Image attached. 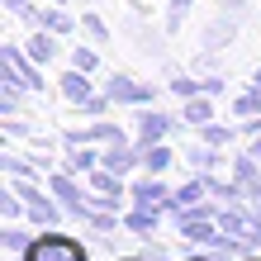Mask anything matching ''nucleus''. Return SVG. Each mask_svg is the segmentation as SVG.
<instances>
[{"label": "nucleus", "instance_id": "f257e3e1", "mask_svg": "<svg viewBox=\"0 0 261 261\" xmlns=\"http://www.w3.org/2000/svg\"><path fill=\"white\" fill-rule=\"evenodd\" d=\"M24 256H29V261H90L81 242H76V238H62V233L34 238V247H29Z\"/></svg>", "mask_w": 261, "mask_h": 261}, {"label": "nucleus", "instance_id": "f03ea898", "mask_svg": "<svg viewBox=\"0 0 261 261\" xmlns=\"http://www.w3.org/2000/svg\"><path fill=\"white\" fill-rule=\"evenodd\" d=\"M0 76H14L19 86L43 90V76H38V67H34V57H29V53H19L14 43H5V48H0Z\"/></svg>", "mask_w": 261, "mask_h": 261}, {"label": "nucleus", "instance_id": "7ed1b4c3", "mask_svg": "<svg viewBox=\"0 0 261 261\" xmlns=\"http://www.w3.org/2000/svg\"><path fill=\"white\" fill-rule=\"evenodd\" d=\"M10 186L24 195V214H29V223H38V228H53L57 219H62V214H57V204H62V199L53 204V199H48V195H38L34 186H29V180H10Z\"/></svg>", "mask_w": 261, "mask_h": 261}, {"label": "nucleus", "instance_id": "20e7f679", "mask_svg": "<svg viewBox=\"0 0 261 261\" xmlns=\"http://www.w3.org/2000/svg\"><path fill=\"white\" fill-rule=\"evenodd\" d=\"M105 95H110L114 105H147L157 90L143 86V81H133V76H110V86H105Z\"/></svg>", "mask_w": 261, "mask_h": 261}, {"label": "nucleus", "instance_id": "39448f33", "mask_svg": "<svg viewBox=\"0 0 261 261\" xmlns=\"http://www.w3.org/2000/svg\"><path fill=\"white\" fill-rule=\"evenodd\" d=\"M53 195L62 199V209L71 214V219H81V223H90V199L76 190V180L71 176H53Z\"/></svg>", "mask_w": 261, "mask_h": 261}, {"label": "nucleus", "instance_id": "423d86ee", "mask_svg": "<svg viewBox=\"0 0 261 261\" xmlns=\"http://www.w3.org/2000/svg\"><path fill=\"white\" fill-rule=\"evenodd\" d=\"M233 180L242 186V199H256V195H261V162L252 157V152L233 157Z\"/></svg>", "mask_w": 261, "mask_h": 261}, {"label": "nucleus", "instance_id": "0eeeda50", "mask_svg": "<svg viewBox=\"0 0 261 261\" xmlns=\"http://www.w3.org/2000/svg\"><path fill=\"white\" fill-rule=\"evenodd\" d=\"M176 128L180 124L171 114H162V110H143V114H138V138H143V143H162V138L176 133Z\"/></svg>", "mask_w": 261, "mask_h": 261}, {"label": "nucleus", "instance_id": "6e6552de", "mask_svg": "<svg viewBox=\"0 0 261 261\" xmlns=\"http://www.w3.org/2000/svg\"><path fill=\"white\" fill-rule=\"evenodd\" d=\"M100 166H110V171H119V176H128L133 166H143V152H138V147L128 143V138H124V143H110V147H105V157H100Z\"/></svg>", "mask_w": 261, "mask_h": 261}, {"label": "nucleus", "instance_id": "1a4fd4ad", "mask_svg": "<svg viewBox=\"0 0 261 261\" xmlns=\"http://www.w3.org/2000/svg\"><path fill=\"white\" fill-rule=\"evenodd\" d=\"M176 223H180V238H186V242H199V247H209V242L219 238V228H214L219 219H186V214H180Z\"/></svg>", "mask_w": 261, "mask_h": 261}, {"label": "nucleus", "instance_id": "9d476101", "mask_svg": "<svg viewBox=\"0 0 261 261\" xmlns=\"http://www.w3.org/2000/svg\"><path fill=\"white\" fill-rule=\"evenodd\" d=\"M62 95L71 100V105H86L95 90H90V71H81V67H71L67 76H62Z\"/></svg>", "mask_w": 261, "mask_h": 261}, {"label": "nucleus", "instance_id": "9b49d317", "mask_svg": "<svg viewBox=\"0 0 261 261\" xmlns=\"http://www.w3.org/2000/svg\"><path fill=\"white\" fill-rule=\"evenodd\" d=\"M214 95H190V105L180 110V119H186L190 128H204V124H214V105H209Z\"/></svg>", "mask_w": 261, "mask_h": 261}, {"label": "nucleus", "instance_id": "f8f14e48", "mask_svg": "<svg viewBox=\"0 0 261 261\" xmlns=\"http://www.w3.org/2000/svg\"><path fill=\"white\" fill-rule=\"evenodd\" d=\"M133 199H138V204H152V209H162V204H171V195H166V186H162V180H138V186H133Z\"/></svg>", "mask_w": 261, "mask_h": 261}, {"label": "nucleus", "instance_id": "ddd939ff", "mask_svg": "<svg viewBox=\"0 0 261 261\" xmlns=\"http://www.w3.org/2000/svg\"><path fill=\"white\" fill-rule=\"evenodd\" d=\"M29 57H34V62H53V57H57V34H53V29H34Z\"/></svg>", "mask_w": 261, "mask_h": 261}, {"label": "nucleus", "instance_id": "4468645a", "mask_svg": "<svg viewBox=\"0 0 261 261\" xmlns=\"http://www.w3.org/2000/svg\"><path fill=\"white\" fill-rule=\"evenodd\" d=\"M138 152H143L147 176H162L166 166H171V147H162V143H138Z\"/></svg>", "mask_w": 261, "mask_h": 261}, {"label": "nucleus", "instance_id": "2eb2a0df", "mask_svg": "<svg viewBox=\"0 0 261 261\" xmlns=\"http://www.w3.org/2000/svg\"><path fill=\"white\" fill-rule=\"evenodd\" d=\"M19 90H29V86H19L14 76H0V114H19L24 105H19Z\"/></svg>", "mask_w": 261, "mask_h": 261}, {"label": "nucleus", "instance_id": "dca6fc26", "mask_svg": "<svg viewBox=\"0 0 261 261\" xmlns=\"http://www.w3.org/2000/svg\"><path fill=\"white\" fill-rule=\"evenodd\" d=\"M233 34H238L233 19H214L204 24V48H223V43H233Z\"/></svg>", "mask_w": 261, "mask_h": 261}, {"label": "nucleus", "instance_id": "f3484780", "mask_svg": "<svg viewBox=\"0 0 261 261\" xmlns=\"http://www.w3.org/2000/svg\"><path fill=\"white\" fill-rule=\"evenodd\" d=\"M157 219H162V209H152V204H138L133 214H124V223L133 228V233H152V228H157Z\"/></svg>", "mask_w": 261, "mask_h": 261}, {"label": "nucleus", "instance_id": "a211bd4d", "mask_svg": "<svg viewBox=\"0 0 261 261\" xmlns=\"http://www.w3.org/2000/svg\"><path fill=\"white\" fill-rule=\"evenodd\" d=\"M233 114H238V119H256V114H261V86L242 90V95L233 100Z\"/></svg>", "mask_w": 261, "mask_h": 261}, {"label": "nucleus", "instance_id": "6ab92c4d", "mask_svg": "<svg viewBox=\"0 0 261 261\" xmlns=\"http://www.w3.org/2000/svg\"><path fill=\"white\" fill-rule=\"evenodd\" d=\"M38 29H53V34H71L76 19H71V14H62V10H38Z\"/></svg>", "mask_w": 261, "mask_h": 261}, {"label": "nucleus", "instance_id": "aec40b11", "mask_svg": "<svg viewBox=\"0 0 261 261\" xmlns=\"http://www.w3.org/2000/svg\"><path fill=\"white\" fill-rule=\"evenodd\" d=\"M204 190H209V180H204V176H199V180H186V186H180V190L171 195V204H176V209H186V204H199V195H204Z\"/></svg>", "mask_w": 261, "mask_h": 261}, {"label": "nucleus", "instance_id": "412c9836", "mask_svg": "<svg viewBox=\"0 0 261 261\" xmlns=\"http://www.w3.org/2000/svg\"><path fill=\"white\" fill-rule=\"evenodd\" d=\"M67 171H95V157L86 152V143H67Z\"/></svg>", "mask_w": 261, "mask_h": 261}, {"label": "nucleus", "instance_id": "4be33fe9", "mask_svg": "<svg viewBox=\"0 0 261 261\" xmlns=\"http://www.w3.org/2000/svg\"><path fill=\"white\" fill-rule=\"evenodd\" d=\"M238 138V128H223V124H204L199 128V143H209V147H228Z\"/></svg>", "mask_w": 261, "mask_h": 261}, {"label": "nucleus", "instance_id": "5701e85b", "mask_svg": "<svg viewBox=\"0 0 261 261\" xmlns=\"http://www.w3.org/2000/svg\"><path fill=\"white\" fill-rule=\"evenodd\" d=\"M81 34L90 38V43H110V29H105V19L95 10H86V19H81Z\"/></svg>", "mask_w": 261, "mask_h": 261}, {"label": "nucleus", "instance_id": "b1692460", "mask_svg": "<svg viewBox=\"0 0 261 261\" xmlns=\"http://www.w3.org/2000/svg\"><path fill=\"white\" fill-rule=\"evenodd\" d=\"M128 29H133V43H138V48H143V53H152V57H162V38L152 34L147 24H128Z\"/></svg>", "mask_w": 261, "mask_h": 261}, {"label": "nucleus", "instance_id": "393cba45", "mask_svg": "<svg viewBox=\"0 0 261 261\" xmlns=\"http://www.w3.org/2000/svg\"><path fill=\"white\" fill-rule=\"evenodd\" d=\"M0 247H5V252H29L34 238H29L24 228H5V233H0Z\"/></svg>", "mask_w": 261, "mask_h": 261}, {"label": "nucleus", "instance_id": "a878e982", "mask_svg": "<svg viewBox=\"0 0 261 261\" xmlns=\"http://www.w3.org/2000/svg\"><path fill=\"white\" fill-rule=\"evenodd\" d=\"M214 157H219V147H209V143H199V147H190V152H186V162L195 166V171H204V166H214Z\"/></svg>", "mask_w": 261, "mask_h": 261}, {"label": "nucleus", "instance_id": "bb28decb", "mask_svg": "<svg viewBox=\"0 0 261 261\" xmlns=\"http://www.w3.org/2000/svg\"><path fill=\"white\" fill-rule=\"evenodd\" d=\"M5 10H10V14H19L24 24H34V29H38V10L29 5V0H5Z\"/></svg>", "mask_w": 261, "mask_h": 261}, {"label": "nucleus", "instance_id": "cd10ccee", "mask_svg": "<svg viewBox=\"0 0 261 261\" xmlns=\"http://www.w3.org/2000/svg\"><path fill=\"white\" fill-rule=\"evenodd\" d=\"M110 105H114V100H110V95H90V100H86V105H76V110H81V114H90V119H100V114H105V110H110Z\"/></svg>", "mask_w": 261, "mask_h": 261}, {"label": "nucleus", "instance_id": "c85d7f7f", "mask_svg": "<svg viewBox=\"0 0 261 261\" xmlns=\"http://www.w3.org/2000/svg\"><path fill=\"white\" fill-rule=\"evenodd\" d=\"M171 90H176L180 100H190V95H199V81H195V76H176V81H171Z\"/></svg>", "mask_w": 261, "mask_h": 261}, {"label": "nucleus", "instance_id": "c756f323", "mask_svg": "<svg viewBox=\"0 0 261 261\" xmlns=\"http://www.w3.org/2000/svg\"><path fill=\"white\" fill-rule=\"evenodd\" d=\"M71 67H81V71H95L100 62H95V53H90V48H76V53H71Z\"/></svg>", "mask_w": 261, "mask_h": 261}, {"label": "nucleus", "instance_id": "7c9ffc66", "mask_svg": "<svg viewBox=\"0 0 261 261\" xmlns=\"http://www.w3.org/2000/svg\"><path fill=\"white\" fill-rule=\"evenodd\" d=\"M223 90V76H204V81H199V95H219Z\"/></svg>", "mask_w": 261, "mask_h": 261}, {"label": "nucleus", "instance_id": "2f4dec72", "mask_svg": "<svg viewBox=\"0 0 261 261\" xmlns=\"http://www.w3.org/2000/svg\"><path fill=\"white\" fill-rule=\"evenodd\" d=\"M180 24H186V10H171V14H166V34H180Z\"/></svg>", "mask_w": 261, "mask_h": 261}, {"label": "nucleus", "instance_id": "473e14b6", "mask_svg": "<svg viewBox=\"0 0 261 261\" xmlns=\"http://www.w3.org/2000/svg\"><path fill=\"white\" fill-rule=\"evenodd\" d=\"M5 133H10V138H24L29 128H24V124H19V119H14V114H5Z\"/></svg>", "mask_w": 261, "mask_h": 261}, {"label": "nucleus", "instance_id": "72a5a7b5", "mask_svg": "<svg viewBox=\"0 0 261 261\" xmlns=\"http://www.w3.org/2000/svg\"><path fill=\"white\" fill-rule=\"evenodd\" d=\"M219 5H223V10H233V14H238L242 5H247V0H219Z\"/></svg>", "mask_w": 261, "mask_h": 261}, {"label": "nucleus", "instance_id": "f704fd0d", "mask_svg": "<svg viewBox=\"0 0 261 261\" xmlns=\"http://www.w3.org/2000/svg\"><path fill=\"white\" fill-rule=\"evenodd\" d=\"M247 152H252V157H256V162H261V133H256V138H252V147H247Z\"/></svg>", "mask_w": 261, "mask_h": 261}, {"label": "nucleus", "instance_id": "c9c22d12", "mask_svg": "<svg viewBox=\"0 0 261 261\" xmlns=\"http://www.w3.org/2000/svg\"><path fill=\"white\" fill-rule=\"evenodd\" d=\"M195 5V0H171V10H190Z\"/></svg>", "mask_w": 261, "mask_h": 261}, {"label": "nucleus", "instance_id": "e433bc0d", "mask_svg": "<svg viewBox=\"0 0 261 261\" xmlns=\"http://www.w3.org/2000/svg\"><path fill=\"white\" fill-rule=\"evenodd\" d=\"M256 247H261V214H256Z\"/></svg>", "mask_w": 261, "mask_h": 261}, {"label": "nucleus", "instance_id": "4c0bfd02", "mask_svg": "<svg viewBox=\"0 0 261 261\" xmlns=\"http://www.w3.org/2000/svg\"><path fill=\"white\" fill-rule=\"evenodd\" d=\"M124 261H147V256H124Z\"/></svg>", "mask_w": 261, "mask_h": 261}, {"label": "nucleus", "instance_id": "58836bf2", "mask_svg": "<svg viewBox=\"0 0 261 261\" xmlns=\"http://www.w3.org/2000/svg\"><path fill=\"white\" fill-rule=\"evenodd\" d=\"M190 261H214V256H190Z\"/></svg>", "mask_w": 261, "mask_h": 261}, {"label": "nucleus", "instance_id": "ea45409f", "mask_svg": "<svg viewBox=\"0 0 261 261\" xmlns=\"http://www.w3.org/2000/svg\"><path fill=\"white\" fill-rule=\"evenodd\" d=\"M81 5H86V10H90V5H95V0H81Z\"/></svg>", "mask_w": 261, "mask_h": 261}, {"label": "nucleus", "instance_id": "a19ab883", "mask_svg": "<svg viewBox=\"0 0 261 261\" xmlns=\"http://www.w3.org/2000/svg\"><path fill=\"white\" fill-rule=\"evenodd\" d=\"M256 86H261V67H256Z\"/></svg>", "mask_w": 261, "mask_h": 261}, {"label": "nucleus", "instance_id": "79ce46f5", "mask_svg": "<svg viewBox=\"0 0 261 261\" xmlns=\"http://www.w3.org/2000/svg\"><path fill=\"white\" fill-rule=\"evenodd\" d=\"M242 261H261V256H242Z\"/></svg>", "mask_w": 261, "mask_h": 261}, {"label": "nucleus", "instance_id": "37998d69", "mask_svg": "<svg viewBox=\"0 0 261 261\" xmlns=\"http://www.w3.org/2000/svg\"><path fill=\"white\" fill-rule=\"evenodd\" d=\"M53 5H67V0H53Z\"/></svg>", "mask_w": 261, "mask_h": 261}]
</instances>
